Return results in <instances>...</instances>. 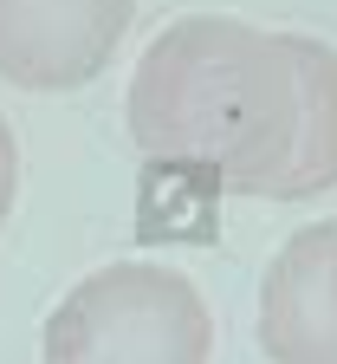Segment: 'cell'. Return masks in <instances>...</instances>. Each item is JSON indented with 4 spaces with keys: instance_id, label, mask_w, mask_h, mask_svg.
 I'll list each match as a JSON object with an SVG mask.
<instances>
[{
    "instance_id": "6",
    "label": "cell",
    "mask_w": 337,
    "mask_h": 364,
    "mask_svg": "<svg viewBox=\"0 0 337 364\" xmlns=\"http://www.w3.org/2000/svg\"><path fill=\"white\" fill-rule=\"evenodd\" d=\"M13 189H20V150H13L7 117H0V221H7V208H13Z\"/></svg>"
},
{
    "instance_id": "1",
    "label": "cell",
    "mask_w": 337,
    "mask_h": 364,
    "mask_svg": "<svg viewBox=\"0 0 337 364\" xmlns=\"http://www.w3.org/2000/svg\"><path fill=\"white\" fill-rule=\"evenodd\" d=\"M130 136L201 196H272L299 150V85L285 39L233 14L169 20L130 72Z\"/></svg>"
},
{
    "instance_id": "5",
    "label": "cell",
    "mask_w": 337,
    "mask_h": 364,
    "mask_svg": "<svg viewBox=\"0 0 337 364\" xmlns=\"http://www.w3.org/2000/svg\"><path fill=\"white\" fill-rule=\"evenodd\" d=\"M279 39L299 85V150L272 182V202H305V196L337 189V46L311 33H279Z\"/></svg>"
},
{
    "instance_id": "4",
    "label": "cell",
    "mask_w": 337,
    "mask_h": 364,
    "mask_svg": "<svg viewBox=\"0 0 337 364\" xmlns=\"http://www.w3.org/2000/svg\"><path fill=\"white\" fill-rule=\"evenodd\" d=\"M331 235L299 228L260 280V351L272 364H337V287H331Z\"/></svg>"
},
{
    "instance_id": "7",
    "label": "cell",
    "mask_w": 337,
    "mask_h": 364,
    "mask_svg": "<svg viewBox=\"0 0 337 364\" xmlns=\"http://www.w3.org/2000/svg\"><path fill=\"white\" fill-rule=\"evenodd\" d=\"M337 228V221H331ZM331 287H337V235H331Z\"/></svg>"
},
{
    "instance_id": "2",
    "label": "cell",
    "mask_w": 337,
    "mask_h": 364,
    "mask_svg": "<svg viewBox=\"0 0 337 364\" xmlns=\"http://www.w3.org/2000/svg\"><path fill=\"white\" fill-rule=\"evenodd\" d=\"M214 318L195 280L156 260L98 267L45 312V364H208Z\"/></svg>"
},
{
    "instance_id": "3",
    "label": "cell",
    "mask_w": 337,
    "mask_h": 364,
    "mask_svg": "<svg viewBox=\"0 0 337 364\" xmlns=\"http://www.w3.org/2000/svg\"><path fill=\"white\" fill-rule=\"evenodd\" d=\"M136 20V0H0V78L20 91L91 85Z\"/></svg>"
}]
</instances>
